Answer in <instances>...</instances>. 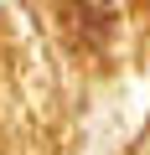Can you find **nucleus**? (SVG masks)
<instances>
[]
</instances>
